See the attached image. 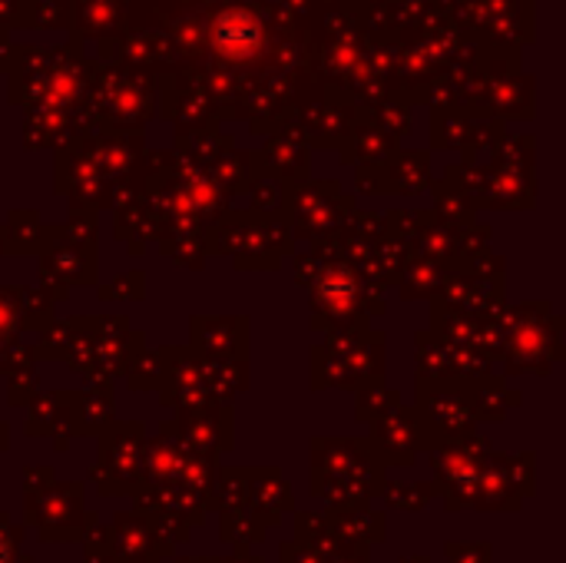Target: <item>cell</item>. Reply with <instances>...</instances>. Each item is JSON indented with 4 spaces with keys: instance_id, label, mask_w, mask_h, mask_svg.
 Wrapping results in <instances>:
<instances>
[{
    "instance_id": "1",
    "label": "cell",
    "mask_w": 566,
    "mask_h": 563,
    "mask_svg": "<svg viewBox=\"0 0 566 563\" xmlns=\"http://www.w3.org/2000/svg\"><path fill=\"white\" fill-rule=\"evenodd\" d=\"M27 524L40 531V541H80L86 531L83 511V484H53V488H27Z\"/></svg>"
},
{
    "instance_id": "2",
    "label": "cell",
    "mask_w": 566,
    "mask_h": 563,
    "mask_svg": "<svg viewBox=\"0 0 566 563\" xmlns=\"http://www.w3.org/2000/svg\"><path fill=\"white\" fill-rule=\"evenodd\" d=\"M109 551L113 563H163L172 557L159 538L153 534V524L139 511H119L109 524Z\"/></svg>"
},
{
    "instance_id": "3",
    "label": "cell",
    "mask_w": 566,
    "mask_h": 563,
    "mask_svg": "<svg viewBox=\"0 0 566 563\" xmlns=\"http://www.w3.org/2000/svg\"><path fill=\"white\" fill-rule=\"evenodd\" d=\"M328 524L332 531L342 538V544H378L385 541V514H378L375 508H368V501H348V504H335L328 508Z\"/></svg>"
},
{
    "instance_id": "4",
    "label": "cell",
    "mask_w": 566,
    "mask_h": 563,
    "mask_svg": "<svg viewBox=\"0 0 566 563\" xmlns=\"http://www.w3.org/2000/svg\"><path fill=\"white\" fill-rule=\"evenodd\" d=\"M245 508L255 514L259 524L272 528V524L282 521V514L292 511V491H289V484L279 478V471H255V475H249Z\"/></svg>"
},
{
    "instance_id": "5",
    "label": "cell",
    "mask_w": 566,
    "mask_h": 563,
    "mask_svg": "<svg viewBox=\"0 0 566 563\" xmlns=\"http://www.w3.org/2000/svg\"><path fill=\"white\" fill-rule=\"evenodd\" d=\"M216 50L226 53L229 60H245L249 53L259 50L262 43V27L252 13L245 10H226L219 20H216Z\"/></svg>"
},
{
    "instance_id": "6",
    "label": "cell",
    "mask_w": 566,
    "mask_h": 563,
    "mask_svg": "<svg viewBox=\"0 0 566 563\" xmlns=\"http://www.w3.org/2000/svg\"><path fill=\"white\" fill-rule=\"evenodd\" d=\"M222 518V524H219V538L229 544V548H235V551H249V548H255V544H262L265 541V524H259L255 521V514L249 511V508H232V511H222L219 514Z\"/></svg>"
},
{
    "instance_id": "7",
    "label": "cell",
    "mask_w": 566,
    "mask_h": 563,
    "mask_svg": "<svg viewBox=\"0 0 566 563\" xmlns=\"http://www.w3.org/2000/svg\"><path fill=\"white\" fill-rule=\"evenodd\" d=\"M295 534H298V544H305V548H312L318 557H335L342 548H348V544H342V538L332 531V524H328V518L325 514H312V511H302L298 518H295Z\"/></svg>"
},
{
    "instance_id": "8",
    "label": "cell",
    "mask_w": 566,
    "mask_h": 563,
    "mask_svg": "<svg viewBox=\"0 0 566 563\" xmlns=\"http://www.w3.org/2000/svg\"><path fill=\"white\" fill-rule=\"evenodd\" d=\"M434 494H438V484H388V488H381V501L391 511H424Z\"/></svg>"
},
{
    "instance_id": "9",
    "label": "cell",
    "mask_w": 566,
    "mask_h": 563,
    "mask_svg": "<svg viewBox=\"0 0 566 563\" xmlns=\"http://www.w3.org/2000/svg\"><path fill=\"white\" fill-rule=\"evenodd\" d=\"M83 563H113L109 551V528H99L96 521L83 531Z\"/></svg>"
},
{
    "instance_id": "10",
    "label": "cell",
    "mask_w": 566,
    "mask_h": 563,
    "mask_svg": "<svg viewBox=\"0 0 566 563\" xmlns=\"http://www.w3.org/2000/svg\"><path fill=\"white\" fill-rule=\"evenodd\" d=\"M444 557L448 563H494V548L488 541H478V544H444Z\"/></svg>"
},
{
    "instance_id": "11",
    "label": "cell",
    "mask_w": 566,
    "mask_h": 563,
    "mask_svg": "<svg viewBox=\"0 0 566 563\" xmlns=\"http://www.w3.org/2000/svg\"><path fill=\"white\" fill-rule=\"evenodd\" d=\"M20 541H23V528H17V524H10V518L0 511V563H13L17 561V548H20Z\"/></svg>"
},
{
    "instance_id": "12",
    "label": "cell",
    "mask_w": 566,
    "mask_h": 563,
    "mask_svg": "<svg viewBox=\"0 0 566 563\" xmlns=\"http://www.w3.org/2000/svg\"><path fill=\"white\" fill-rule=\"evenodd\" d=\"M279 563H325V557H318L312 548H305V544L292 541V544H282V551H279Z\"/></svg>"
},
{
    "instance_id": "13",
    "label": "cell",
    "mask_w": 566,
    "mask_h": 563,
    "mask_svg": "<svg viewBox=\"0 0 566 563\" xmlns=\"http://www.w3.org/2000/svg\"><path fill=\"white\" fill-rule=\"evenodd\" d=\"M216 563H265L262 557H249V551H235L232 557H222V561Z\"/></svg>"
},
{
    "instance_id": "14",
    "label": "cell",
    "mask_w": 566,
    "mask_h": 563,
    "mask_svg": "<svg viewBox=\"0 0 566 563\" xmlns=\"http://www.w3.org/2000/svg\"><path fill=\"white\" fill-rule=\"evenodd\" d=\"M176 563H216V557H179Z\"/></svg>"
},
{
    "instance_id": "15",
    "label": "cell",
    "mask_w": 566,
    "mask_h": 563,
    "mask_svg": "<svg viewBox=\"0 0 566 563\" xmlns=\"http://www.w3.org/2000/svg\"><path fill=\"white\" fill-rule=\"evenodd\" d=\"M398 563H431V561H428V557H401Z\"/></svg>"
},
{
    "instance_id": "16",
    "label": "cell",
    "mask_w": 566,
    "mask_h": 563,
    "mask_svg": "<svg viewBox=\"0 0 566 563\" xmlns=\"http://www.w3.org/2000/svg\"><path fill=\"white\" fill-rule=\"evenodd\" d=\"M13 563H33V561H30L27 554H17V561H13Z\"/></svg>"
}]
</instances>
